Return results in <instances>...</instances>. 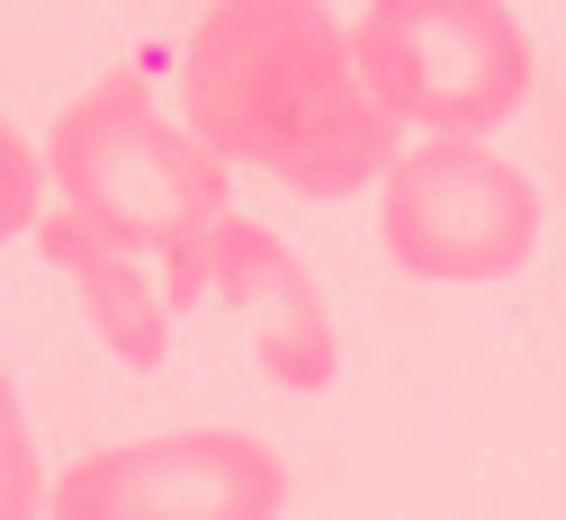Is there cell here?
<instances>
[{
	"instance_id": "7",
	"label": "cell",
	"mask_w": 566,
	"mask_h": 520,
	"mask_svg": "<svg viewBox=\"0 0 566 520\" xmlns=\"http://www.w3.org/2000/svg\"><path fill=\"white\" fill-rule=\"evenodd\" d=\"M36 252H45L63 278H73V296H82L91 332L108 341V359H126V368H163V350H171V306H163V287L145 278V252H126V243L91 234L73 206L36 215Z\"/></svg>"
},
{
	"instance_id": "9",
	"label": "cell",
	"mask_w": 566,
	"mask_h": 520,
	"mask_svg": "<svg viewBox=\"0 0 566 520\" xmlns=\"http://www.w3.org/2000/svg\"><path fill=\"white\" fill-rule=\"evenodd\" d=\"M36 215H45V153L0 117V243L36 234Z\"/></svg>"
},
{
	"instance_id": "3",
	"label": "cell",
	"mask_w": 566,
	"mask_h": 520,
	"mask_svg": "<svg viewBox=\"0 0 566 520\" xmlns=\"http://www.w3.org/2000/svg\"><path fill=\"white\" fill-rule=\"evenodd\" d=\"M369 99L413 135H494L531 99V28L513 0H369L350 28Z\"/></svg>"
},
{
	"instance_id": "8",
	"label": "cell",
	"mask_w": 566,
	"mask_h": 520,
	"mask_svg": "<svg viewBox=\"0 0 566 520\" xmlns=\"http://www.w3.org/2000/svg\"><path fill=\"white\" fill-rule=\"evenodd\" d=\"M0 520H45V458H36L10 359H0Z\"/></svg>"
},
{
	"instance_id": "1",
	"label": "cell",
	"mask_w": 566,
	"mask_h": 520,
	"mask_svg": "<svg viewBox=\"0 0 566 520\" xmlns=\"http://www.w3.org/2000/svg\"><path fill=\"white\" fill-rule=\"evenodd\" d=\"M180 108L226 171L243 162L297 198H360L405 144L333 0H207L180 45Z\"/></svg>"
},
{
	"instance_id": "6",
	"label": "cell",
	"mask_w": 566,
	"mask_h": 520,
	"mask_svg": "<svg viewBox=\"0 0 566 520\" xmlns=\"http://www.w3.org/2000/svg\"><path fill=\"white\" fill-rule=\"evenodd\" d=\"M163 306L171 323L189 306H243L252 315V350H261V378L289 386V395H324L342 378V332L324 315V287L315 269L279 243L270 225H252V215H217V225H198L180 252H163Z\"/></svg>"
},
{
	"instance_id": "2",
	"label": "cell",
	"mask_w": 566,
	"mask_h": 520,
	"mask_svg": "<svg viewBox=\"0 0 566 520\" xmlns=\"http://www.w3.org/2000/svg\"><path fill=\"white\" fill-rule=\"evenodd\" d=\"M36 153H45L54 198L91 234H108L126 252H154V261L234 206L226 162L189 135V117H163L145 72H108L82 99H63V117L45 126Z\"/></svg>"
},
{
	"instance_id": "4",
	"label": "cell",
	"mask_w": 566,
	"mask_h": 520,
	"mask_svg": "<svg viewBox=\"0 0 566 520\" xmlns=\"http://www.w3.org/2000/svg\"><path fill=\"white\" fill-rule=\"evenodd\" d=\"M378 243L405 278H432V287L522 278L539 252V189L522 180V162L485 153L476 135L396 144L378 180Z\"/></svg>"
},
{
	"instance_id": "5",
	"label": "cell",
	"mask_w": 566,
	"mask_h": 520,
	"mask_svg": "<svg viewBox=\"0 0 566 520\" xmlns=\"http://www.w3.org/2000/svg\"><path fill=\"white\" fill-rule=\"evenodd\" d=\"M279 511H289V458L226 422L117 439V449H91L63 476H45V520H279Z\"/></svg>"
}]
</instances>
